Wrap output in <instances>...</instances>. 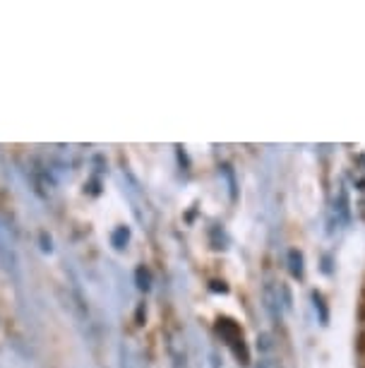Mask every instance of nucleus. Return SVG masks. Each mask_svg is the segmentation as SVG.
I'll list each match as a JSON object with an SVG mask.
<instances>
[{
	"label": "nucleus",
	"mask_w": 365,
	"mask_h": 368,
	"mask_svg": "<svg viewBox=\"0 0 365 368\" xmlns=\"http://www.w3.org/2000/svg\"><path fill=\"white\" fill-rule=\"evenodd\" d=\"M313 301H315V308H320V311H322V320H325V323H327V311H325V303H322V299H320V296H317V294H313Z\"/></svg>",
	"instance_id": "7"
},
{
	"label": "nucleus",
	"mask_w": 365,
	"mask_h": 368,
	"mask_svg": "<svg viewBox=\"0 0 365 368\" xmlns=\"http://www.w3.org/2000/svg\"><path fill=\"white\" fill-rule=\"evenodd\" d=\"M137 279H140V289H149V272L140 267V270H137Z\"/></svg>",
	"instance_id": "5"
},
{
	"label": "nucleus",
	"mask_w": 365,
	"mask_h": 368,
	"mask_svg": "<svg viewBox=\"0 0 365 368\" xmlns=\"http://www.w3.org/2000/svg\"><path fill=\"white\" fill-rule=\"evenodd\" d=\"M288 272H291L293 277H303V255H300L296 248L288 250Z\"/></svg>",
	"instance_id": "4"
},
{
	"label": "nucleus",
	"mask_w": 365,
	"mask_h": 368,
	"mask_svg": "<svg viewBox=\"0 0 365 368\" xmlns=\"http://www.w3.org/2000/svg\"><path fill=\"white\" fill-rule=\"evenodd\" d=\"M0 265L10 274H17V270H20V258H17L15 241L3 224H0Z\"/></svg>",
	"instance_id": "1"
},
{
	"label": "nucleus",
	"mask_w": 365,
	"mask_h": 368,
	"mask_svg": "<svg viewBox=\"0 0 365 368\" xmlns=\"http://www.w3.org/2000/svg\"><path fill=\"white\" fill-rule=\"evenodd\" d=\"M279 291H281V286L276 289V286L269 282L267 286H264V291H262V296H264V308H267V313L272 315V320H281V306H279Z\"/></svg>",
	"instance_id": "2"
},
{
	"label": "nucleus",
	"mask_w": 365,
	"mask_h": 368,
	"mask_svg": "<svg viewBox=\"0 0 365 368\" xmlns=\"http://www.w3.org/2000/svg\"><path fill=\"white\" fill-rule=\"evenodd\" d=\"M168 356H171V368H187L185 344H182L178 337H171V342H168Z\"/></svg>",
	"instance_id": "3"
},
{
	"label": "nucleus",
	"mask_w": 365,
	"mask_h": 368,
	"mask_svg": "<svg viewBox=\"0 0 365 368\" xmlns=\"http://www.w3.org/2000/svg\"><path fill=\"white\" fill-rule=\"evenodd\" d=\"M123 241L128 243V231H125V229H120V231H118L116 236H113V245H116V248H123Z\"/></svg>",
	"instance_id": "6"
}]
</instances>
